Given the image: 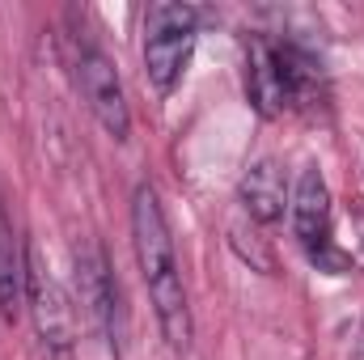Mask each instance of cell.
<instances>
[{
	"mask_svg": "<svg viewBox=\"0 0 364 360\" xmlns=\"http://www.w3.org/2000/svg\"><path fill=\"white\" fill-rule=\"evenodd\" d=\"M132 250H136V268L149 288L153 318H157L166 348L178 356L191 352L195 314H191V297L182 284L174 233H170V221H166V208H161V195L153 182H136V191H132Z\"/></svg>",
	"mask_w": 364,
	"mask_h": 360,
	"instance_id": "1",
	"label": "cell"
},
{
	"mask_svg": "<svg viewBox=\"0 0 364 360\" xmlns=\"http://www.w3.org/2000/svg\"><path fill=\"white\" fill-rule=\"evenodd\" d=\"M246 97L263 119L279 115H309L326 106V68L322 60L279 34H250L246 38Z\"/></svg>",
	"mask_w": 364,
	"mask_h": 360,
	"instance_id": "2",
	"label": "cell"
},
{
	"mask_svg": "<svg viewBox=\"0 0 364 360\" xmlns=\"http://www.w3.org/2000/svg\"><path fill=\"white\" fill-rule=\"evenodd\" d=\"M199 43V9L195 4H174L157 0L144 9V77L157 97H170L182 85L191 55Z\"/></svg>",
	"mask_w": 364,
	"mask_h": 360,
	"instance_id": "3",
	"label": "cell"
},
{
	"mask_svg": "<svg viewBox=\"0 0 364 360\" xmlns=\"http://www.w3.org/2000/svg\"><path fill=\"white\" fill-rule=\"evenodd\" d=\"M64 60H68V77L81 93V102L90 106V115L97 119V127L114 144H123L132 136V106H127V93H123L114 60L81 30L64 38Z\"/></svg>",
	"mask_w": 364,
	"mask_h": 360,
	"instance_id": "4",
	"label": "cell"
},
{
	"mask_svg": "<svg viewBox=\"0 0 364 360\" xmlns=\"http://www.w3.org/2000/svg\"><path fill=\"white\" fill-rule=\"evenodd\" d=\"M288 221H292V238L296 246L309 255V263L322 271H352V259L335 246V199H331V182L318 166H305L292 182V199H288Z\"/></svg>",
	"mask_w": 364,
	"mask_h": 360,
	"instance_id": "5",
	"label": "cell"
},
{
	"mask_svg": "<svg viewBox=\"0 0 364 360\" xmlns=\"http://www.w3.org/2000/svg\"><path fill=\"white\" fill-rule=\"evenodd\" d=\"M26 309L34 318V335L43 344L47 360H73L77 352V309L73 297L64 292V284L43 268V259L30 250V268H26Z\"/></svg>",
	"mask_w": 364,
	"mask_h": 360,
	"instance_id": "6",
	"label": "cell"
},
{
	"mask_svg": "<svg viewBox=\"0 0 364 360\" xmlns=\"http://www.w3.org/2000/svg\"><path fill=\"white\" fill-rule=\"evenodd\" d=\"M73 271H77V297H81L85 314L106 335L110 352L119 356V344H123V297H119V280H114L110 259H106L97 238H81L73 246Z\"/></svg>",
	"mask_w": 364,
	"mask_h": 360,
	"instance_id": "7",
	"label": "cell"
},
{
	"mask_svg": "<svg viewBox=\"0 0 364 360\" xmlns=\"http://www.w3.org/2000/svg\"><path fill=\"white\" fill-rule=\"evenodd\" d=\"M26 268H30V250L17 238V225L9 216V195L0 186V318L17 322L26 309Z\"/></svg>",
	"mask_w": 364,
	"mask_h": 360,
	"instance_id": "8",
	"label": "cell"
},
{
	"mask_svg": "<svg viewBox=\"0 0 364 360\" xmlns=\"http://www.w3.org/2000/svg\"><path fill=\"white\" fill-rule=\"evenodd\" d=\"M237 199H242V208L250 212V221H259V225H279L284 212H288V199H292V186L284 179V166H279L275 157H259V162L242 174Z\"/></svg>",
	"mask_w": 364,
	"mask_h": 360,
	"instance_id": "9",
	"label": "cell"
}]
</instances>
